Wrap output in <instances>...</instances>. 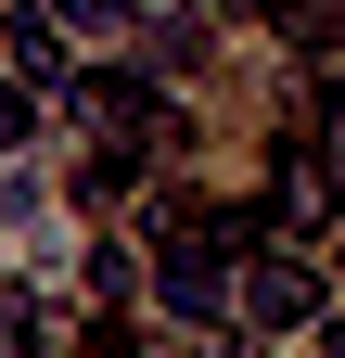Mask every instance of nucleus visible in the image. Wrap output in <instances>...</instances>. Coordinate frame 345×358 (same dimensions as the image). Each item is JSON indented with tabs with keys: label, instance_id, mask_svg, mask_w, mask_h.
<instances>
[{
	"label": "nucleus",
	"instance_id": "f257e3e1",
	"mask_svg": "<svg viewBox=\"0 0 345 358\" xmlns=\"http://www.w3.org/2000/svg\"><path fill=\"white\" fill-rule=\"evenodd\" d=\"M166 307H179V320H230L243 307V268H230L218 231H166Z\"/></svg>",
	"mask_w": 345,
	"mask_h": 358
},
{
	"label": "nucleus",
	"instance_id": "f03ea898",
	"mask_svg": "<svg viewBox=\"0 0 345 358\" xmlns=\"http://www.w3.org/2000/svg\"><path fill=\"white\" fill-rule=\"evenodd\" d=\"M243 320H256V333H307V320H320V282H307L294 256H243Z\"/></svg>",
	"mask_w": 345,
	"mask_h": 358
},
{
	"label": "nucleus",
	"instance_id": "7ed1b4c3",
	"mask_svg": "<svg viewBox=\"0 0 345 358\" xmlns=\"http://www.w3.org/2000/svg\"><path fill=\"white\" fill-rule=\"evenodd\" d=\"M0 52H13V77H26V90H64L77 26H64V13H38V0H13V13H0Z\"/></svg>",
	"mask_w": 345,
	"mask_h": 358
},
{
	"label": "nucleus",
	"instance_id": "20e7f679",
	"mask_svg": "<svg viewBox=\"0 0 345 358\" xmlns=\"http://www.w3.org/2000/svg\"><path fill=\"white\" fill-rule=\"evenodd\" d=\"M269 26L294 52H345V0H269Z\"/></svg>",
	"mask_w": 345,
	"mask_h": 358
},
{
	"label": "nucleus",
	"instance_id": "39448f33",
	"mask_svg": "<svg viewBox=\"0 0 345 358\" xmlns=\"http://www.w3.org/2000/svg\"><path fill=\"white\" fill-rule=\"evenodd\" d=\"M26 141H38V90H26V77H0V154H26Z\"/></svg>",
	"mask_w": 345,
	"mask_h": 358
},
{
	"label": "nucleus",
	"instance_id": "423d86ee",
	"mask_svg": "<svg viewBox=\"0 0 345 358\" xmlns=\"http://www.w3.org/2000/svg\"><path fill=\"white\" fill-rule=\"evenodd\" d=\"M52 13H64L77 38H128V0H52Z\"/></svg>",
	"mask_w": 345,
	"mask_h": 358
},
{
	"label": "nucleus",
	"instance_id": "0eeeda50",
	"mask_svg": "<svg viewBox=\"0 0 345 358\" xmlns=\"http://www.w3.org/2000/svg\"><path fill=\"white\" fill-rule=\"evenodd\" d=\"M320 128H332V141H345V77H320Z\"/></svg>",
	"mask_w": 345,
	"mask_h": 358
},
{
	"label": "nucleus",
	"instance_id": "6e6552de",
	"mask_svg": "<svg viewBox=\"0 0 345 358\" xmlns=\"http://www.w3.org/2000/svg\"><path fill=\"white\" fill-rule=\"evenodd\" d=\"M320 345H332V358H345V320H332V333H320Z\"/></svg>",
	"mask_w": 345,
	"mask_h": 358
}]
</instances>
